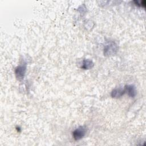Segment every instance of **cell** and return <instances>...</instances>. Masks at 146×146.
<instances>
[{
  "label": "cell",
  "instance_id": "cell-2",
  "mask_svg": "<svg viewBox=\"0 0 146 146\" xmlns=\"http://www.w3.org/2000/svg\"><path fill=\"white\" fill-rule=\"evenodd\" d=\"M86 131L87 129L84 126H80L73 131L72 136L75 140H80L85 136Z\"/></svg>",
  "mask_w": 146,
  "mask_h": 146
},
{
  "label": "cell",
  "instance_id": "cell-1",
  "mask_svg": "<svg viewBox=\"0 0 146 146\" xmlns=\"http://www.w3.org/2000/svg\"><path fill=\"white\" fill-rule=\"evenodd\" d=\"M117 51V46L114 42H109L104 46V54L106 56H110L115 54Z\"/></svg>",
  "mask_w": 146,
  "mask_h": 146
},
{
  "label": "cell",
  "instance_id": "cell-7",
  "mask_svg": "<svg viewBox=\"0 0 146 146\" xmlns=\"http://www.w3.org/2000/svg\"><path fill=\"white\" fill-rule=\"evenodd\" d=\"M134 2L135 4L139 6H141L145 8V1H134Z\"/></svg>",
  "mask_w": 146,
  "mask_h": 146
},
{
  "label": "cell",
  "instance_id": "cell-5",
  "mask_svg": "<svg viewBox=\"0 0 146 146\" xmlns=\"http://www.w3.org/2000/svg\"><path fill=\"white\" fill-rule=\"evenodd\" d=\"M125 93L124 88H117L112 90L111 95L113 98H119L122 96Z\"/></svg>",
  "mask_w": 146,
  "mask_h": 146
},
{
  "label": "cell",
  "instance_id": "cell-6",
  "mask_svg": "<svg viewBox=\"0 0 146 146\" xmlns=\"http://www.w3.org/2000/svg\"><path fill=\"white\" fill-rule=\"evenodd\" d=\"M94 66V62L90 59H84L83 61L81 68L84 70H88L92 68Z\"/></svg>",
  "mask_w": 146,
  "mask_h": 146
},
{
  "label": "cell",
  "instance_id": "cell-3",
  "mask_svg": "<svg viewBox=\"0 0 146 146\" xmlns=\"http://www.w3.org/2000/svg\"><path fill=\"white\" fill-rule=\"evenodd\" d=\"M26 71V64L23 63L18 66L15 70V74L16 78L19 80H22L25 75Z\"/></svg>",
  "mask_w": 146,
  "mask_h": 146
},
{
  "label": "cell",
  "instance_id": "cell-4",
  "mask_svg": "<svg viewBox=\"0 0 146 146\" xmlns=\"http://www.w3.org/2000/svg\"><path fill=\"white\" fill-rule=\"evenodd\" d=\"M124 90L125 92H127L128 95L131 98H134L136 95V91L134 85H126L124 87Z\"/></svg>",
  "mask_w": 146,
  "mask_h": 146
}]
</instances>
